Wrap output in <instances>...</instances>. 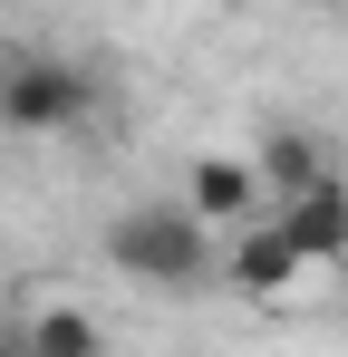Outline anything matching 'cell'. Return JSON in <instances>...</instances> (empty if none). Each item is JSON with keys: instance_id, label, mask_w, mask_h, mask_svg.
Here are the masks:
<instances>
[{"instance_id": "6da1fadb", "label": "cell", "mask_w": 348, "mask_h": 357, "mask_svg": "<svg viewBox=\"0 0 348 357\" xmlns=\"http://www.w3.org/2000/svg\"><path fill=\"white\" fill-rule=\"evenodd\" d=\"M107 261L145 290H203L213 280V232L184 203H126L107 222Z\"/></svg>"}, {"instance_id": "7a4b0ae2", "label": "cell", "mask_w": 348, "mask_h": 357, "mask_svg": "<svg viewBox=\"0 0 348 357\" xmlns=\"http://www.w3.org/2000/svg\"><path fill=\"white\" fill-rule=\"evenodd\" d=\"M97 116V77L78 59H0V126H20V135H68V126Z\"/></svg>"}, {"instance_id": "3957f363", "label": "cell", "mask_w": 348, "mask_h": 357, "mask_svg": "<svg viewBox=\"0 0 348 357\" xmlns=\"http://www.w3.org/2000/svg\"><path fill=\"white\" fill-rule=\"evenodd\" d=\"M184 213L203 222V232H242V222H261V174H252V155H194L184 165Z\"/></svg>"}, {"instance_id": "277c9868", "label": "cell", "mask_w": 348, "mask_h": 357, "mask_svg": "<svg viewBox=\"0 0 348 357\" xmlns=\"http://www.w3.org/2000/svg\"><path fill=\"white\" fill-rule=\"evenodd\" d=\"M271 222H281V241L310 261V271H339L348 261V183H310V193H290V203H271Z\"/></svg>"}, {"instance_id": "5b68a950", "label": "cell", "mask_w": 348, "mask_h": 357, "mask_svg": "<svg viewBox=\"0 0 348 357\" xmlns=\"http://www.w3.org/2000/svg\"><path fill=\"white\" fill-rule=\"evenodd\" d=\"M252 174H261L271 203H290V193H310V183L339 174V155H329V135H319V126H271V135L252 145Z\"/></svg>"}, {"instance_id": "8992f818", "label": "cell", "mask_w": 348, "mask_h": 357, "mask_svg": "<svg viewBox=\"0 0 348 357\" xmlns=\"http://www.w3.org/2000/svg\"><path fill=\"white\" fill-rule=\"evenodd\" d=\"M300 271H310V261L281 241V222H271V213H261V222H242V232H232V251H223V280H232L242 299H290V280H300Z\"/></svg>"}, {"instance_id": "52a82bcc", "label": "cell", "mask_w": 348, "mask_h": 357, "mask_svg": "<svg viewBox=\"0 0 348 357\" xmlns=\"http://www.w3.org/2000/svg\"><path fill=\"white\" fill-rule=\"evenodd\" d=\"M20 348L29 357H107V319H97L87 299H39V309L20 319Z\"/></svg>"}, {"instance_id": "ba28073f", "label": "cell", "mask_w": 348, "mask_h": 357, "mask_svg": "<svg viewBox=\"0 0 348 357\" xmlns=\"http://www.w3.org/2000/svg\"><path fill=\"white\" fill-rule=\"evenodd\" d=\"M0 357H29V348H20V338H10V348H0Z\"/></svg>"}]
</instances>
